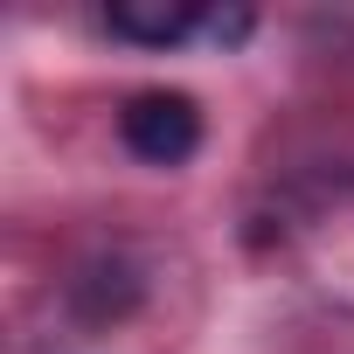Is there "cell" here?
I'll list each match as a JSON object with an SVG mask.
<instances>
[{
  "instance_id": "cell-1",
  "label": "cell",
  "mask_w": 354,
  "mask_h": 354,
  "mask_svg": "<svg viewBox=\"0 0 354 354\" xmlns=\"http://www.w3.org/2000/svg\"><path fill=\"white\" fill-rule=\"evenodd\" d=\"M118 139L125 153H139L146 167H181L202 146V104L188 91H139L118 111Z\"/></svg>"
},
{
  "instance_id": "cell-2",
  "label": "cell",
  "mask_w": 354,
  "mask_h": 354,
  "mask_svg": "<svg viewBox=\"0 0 354 354\" xmlns=\"http://www.w3.org/2000/svg\"><path fill=\"white\" fill-rule=\"evenodd\" d=\"M104 21H111V35H125V42L167 49V42H188L195 28H209V8H195V0H111Z\"/></svg>"
}]
</instances>
